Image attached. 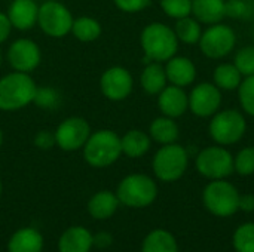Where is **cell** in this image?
<instances>
[{"mask_svg":"<svg viewBox=\"0 0 254 252\" xmlns=\"http://www.w3.org/2000/svg\"><path fill=\"white\" fill-rule=\"evenodd\" d=\"M150 137L159 144H173L179 138V126L171 117H158L150 125Z\"/></svg>","mask_w":254,"mask_h":252,"instance_id":"cell-25","label":"cell"},{"mask_svg":"<svg viewBox=\"0 0 254 252\" xmlns=\"http://www.w3.org/2000/svg\"><path fill=\"white\" fill-rule=\"evenodd\" d=\"M161 7L168 16L180 19L192 13V0H161Z\"/></svg>","mask_w":254,"mask_h":252,"instance_id":"cell-30","label":"cell"},{"mask_svg":"<svg viewBox=\"0 0 254 252\" xmlns=\"http://www.w3.org/2000/svg\"><path fill=\"white\" fill-rule=\"evenodd\" d=\"M234 169L240 175L254 174V147H246L237 154L234 160Z\"/></svg>","mask_w":254,"mask_h":252,"instance_id":"cell-32","label":"cell"},{"mask_svg":"<svg viewBox=\"0 0 254 252\" xmlns=\"http://www.w3.org/2000/svg\"><path fill=\"white\" fill-rule=\"evenodd\" d=\"M121 146H122V153H125L128 157H141L146 154L150 149V138L147 134L138 129L128 131L122 138H121Z\"/></svg>","mask_w":254,"mask_h":252,"instance_id":"cell-22","label":"cell"},{"mask_svg":"<svg viewBox=\"0 0 254 252\" xmlns=\"http://www.w3.org/2000/svg\"><path fill=\"white\" fill-rule=\"evenodd\" d=\"M214 82L216 86L226 91L237 89L243 82V74L234 64H220L214 70Z\"/></svg>","mask_w":254,"mask_h":252,"instance_id":"cell-26","label":"cell"},{"mask_svg":"<svg viewBox=\"0 0 254 252\" xmlns=\"http://www.w3.org/2000/svg\"><path fill=\"white\" fill-rule=\"evenodd\" d=\"M141 46L146 53L144 62L168 61L174 56L179 46L176 33L161 22L149 24L141 33Z\"/></svg>","mask_w":254,"mask_h":252,"instance_id":"cell-2","label":"cell"},{"mask_svg":"<svg viewBox=\"0 0 254 252\" xmlns=\"http://www.w3.org/2000/svg\"><path fill=\"white\" fill-rule=\"evenodd\" d=\"M234 247L237 252H254V224H243L237 229Z\"/></svg>","mask_w":254,"mask_h":252,"instance_id":"cell-29","label":"cell"},{"mask_svg":"<svg viewBox=\"0 0 254 252\" xmlns=\"http://www.w3.org/2000/svg\"><path fill=\"white\" fill-rule=\"evenodd\" d=\"M205 208L217 217H229L240 209V193L228 181L214 180L202 195Z\"/></svg>","mask_w":254,"mask_h":252,"instance_id":"cell-5","label":"cell"},{"mask_svg":"<svg viewBox=\"0 0 254 252\" xmlns=\"http://www.w3.org/2000/svg\"><path fill=\"white\" fill-rule=\"evenodd\" d=\"M71 31H73L74 37L80 42H94L101 34V25L94 18L82 16V18H77L76 21H73Z\"/></svg>","mask_w":254,"mask_h":252,"instance_id":"cell-27","label":"cell"},{"mask_svg":"<svg viewBox=\"0 0 254 252\" xmlns=\"http://www.w3.org/2000/svg\"><path fill=\"white\" fill-rule=\"evenodd\" d=\"M73 16L70 10L58 1H46L39 7L37 22L51 37H64L71 31Z\"/></svg>","mask_w":254,"mask_h":252,"instance_id":"cell-8","label":"cell"},{"mask_svg":"<svg viewBox=\"0 0 254 252\" xmlns=\"http://www.w3.org/2000/svg\"><path fill=\"white\" fill-rule=\"evenodd\" d=\"M247 10V6L243 0H229L225 3V16H232V18H241L244 16Z\"/></svg>","mask_w":254,"mask_h":252,"instance_id":"cell-36","label":"cell"},{"mask_svg":"<svg viewBox=\"0 0 254 252\" xmlns=\"http://www.w3.org/2000/svg\"><path fill=\"white\" fill-rule=\"evenodd\" d=\"M235 33L231 27L223 24L211 25L204 34H201L199 46L204 55L208 58H223L235 46Z\"/></svg>","mask_w":254,"mask_h":252,"instance_id":"cell-10","label":"cell"},{"mask_svg":"<svg viewBox=\"0 0 254 252\" xmlns=\"http://www.w3.org/2000/svg\"><path fill=\"white\" fill-rule=\"evenodd\" d=\"M158 104H159L161 111L167 117L173 119V117L182 116L186 111L189 105V98L180 86L171 85V86H165L159 92Z\"/></svg>","mask_w":254,"mask_h":252,"instance_id":"cell-15","label":"cell"},{"mask_svg":"<svg viewBox=\"0 0 254 252\" xmlns=\"http://www.w3.org/2000/svg\"><path fill=\"white\" fill-rule=\"evenodd\" d=\"M222 102L220 91L216 85L211 83H201L190 92L189 97V107L193 114L199 117H208L217 111Z\"/></svg>","mask_w":254,"mask_h":252,"instance_id":"cell-14","label":"cell"},{"mask_svg":"<svg viewBox=\"0 0 254 252\" xmlns=\"http://www.w3.org/2000/svg\"><path fill=\"white\" fill-rule=\"evenodd\" d=\"M247 123L244 116L237 110H225L214 116L210 123V134L219 144L229 146L240 141L246 132Z\"/></svg>","mask_w":254,"mask_h":252,"instance_id":"cell-7","label":"cell"},{"mask_svg":"<svg viewBox=\"0 0 254 252\" xmlns=\"http://www.w3.org/2000/svg\"><path fill=\"white\" fill-rule=\"evenodd\" d=\"M91 135L88 122L82 117H68L55 131L57 146L65 151H74L82 149Z\"/></svg>","mask_w":254,"mask_h":252,"instance_id":"cell-11","label":"cell"},{"mask_svg":"<svg viewBox=\"0 0 254 252\" xmlns=\"http://www.w3.org/2000/svg\"><path fill=\"white\" fill-rule=\"evenodd\" d=\"M158 195L155 181L143 174H132L125 177L118 187V199L129 208H144L153 203Z\"/></svg>","mask_w":254,"mask_h":252,"instance_id":"cell-4","label":"cell"},{"mask_svg":"<svg viewBox=\"0 0 254 252\" xmlns=\"http://www.w3.org/2000/svg\"><path fill=\"white\" fill-rule=\"evenodd\" d=\"M240 89V102L246 113L254 116V76H249L241 85Z\"/></svg>","mask_w":254,"mask_h":252,"instance_id":"cell-33","label":"cell"},{"mask_svg":"<svg viewBox=\"0 0 254 252\" xmlns=\"http://www.w3.org/2000/svg\"><path fill=\"white\" fill-rule=\"evenodd\" d=\"M36 83L21 71L10 73L0 79V110L15 111L33 102L36 95Z\"/></svg>","mask_w":254,"mask_h":252,"instance_id":"cell-1","label":"cell"},{"mask_svg":"<svg viewBox=\"0 0 254 252\" xmlns=\"http://www.w3.org/2000/svg\"><path fill=\"white\" fill-rule=\"evenodd\" d=\"M240 209H243V211H246V212H252V211H254L253 195H244V196H240Z\"/></svg>","mask_w":254,"mask_h":252,"instance_id":"cell-40","label":"cell"},{"mask_svg":"<svg viewBox=\"0 0 254 252\" xmlns=\"http://www.w3.org/2000/svg\"><path fill=\"white\" fill-rule=\"evenodd\" d=\"M7 59L15 71L30 73L40 64V49L28 39H19L10 45Z\"/></svg>","mask_w":254,"mask_h":252,"instance_id":"cell-13","label":"cell"},{"mask_svg":"<svg viewBox=\"0 0 254 252\" xmlns=\"http://www.w3.org/2000/svg\"><path fill=\"white\" fill-rule=\"evenodd\" d=\"M165 74H167V80H170L176 86L183 88V86L190 85L195 80L196 68L189 58L173 56L168 59Z\"/></svg>","mask_w":254,"mask_h":252,"instance_id":"cell-18","label":"cell"},{"mask_svg":"<svg viewBox=\"0 0 254 252\" xmlns=\"http://www.w3.org/2000/svg\"><path fill=\"white\" fill-rule=\"evenodd\" d=\"M10 30H12V24H10L7 13L0 12V43H3L9 37Z\"/></svg>","mask_w":254,"mask_h":252,"instance_id":"cell-38","label":"cell"},{"mask_svg":"<svg viewBox=\"0 0 254 252\" xmlns=\"http://www.w3.org/2000/svg\"><path fill=\"white\" fill-rule=\"evenodd\" d=\"M33 102H36L39 107H43V108H52L58 102V95L52 89H46V88L36 89Z\"/></svg>","mask_w":254,"mask_h":252,"instance_id":"cell-34","label":"cell"},{"mask_svg":"<svg viewBox=\"0 0 254 252\" xmlns=\"http://www.w3.org/2000/svg\"><path fill=\"white\" fill-rule=\"evenodd\" d=\"M43 238L42 235L31 227L19 229L12 235L7 244L9 252H42Z\"/></svg>","mask_w":254,"mask_h":252,"instance_id":"cell-19","label":"cell"},{"mask_svg":"<svg viewBox=\"0 0 254 252\" xmlns=\"http://www.w3.org/2000/svg\"><path fill=\"white\" fill-rule=\"evenodd\" d=\"M37 15L39 7L34 0H15L7 10L12 27L22 31L33 28V25L37 22Z\"/></svg>","mask_w":254,"mask_h":252,"instance_id":"cell-16","label":"cell"},{"mask_svg":"<svg viewBox=\"0 0 254 252\" xmlns=\"http://www.w3.org/2000/svg\"><path fill=\"white\" fill-rule=\"evenodd\" d=\"M0 195H1V181H0Z\"/></svg>","mask_w":254,"mask_h":252,"instance_id":"cell-42","label":"cell"},{"mask_svg":"<svg viewBox=\"0 0 254 252\" xmlns=\"http://www.w3.org/2000/svg\"><path fill=\"white\" fill-rule=\"evenodd\" d=\"M141 252H179V247L170 232L158 229L144 238Z\"/></svg>","mask_w":254,"mask_h":252,"instance_id":"cell-23","label":"cell"},{"mask_svg":"<svg viewBox=\"0 0 254 252\" xmlns=\"http://www.w3.org/2000/svg\"><path fill=\"white\" fill-rule=\"evenodd\" d=\"M188 151L179 144H165L158 150L153 159L155 175L167 183L182 178L188 168Z\"/></svg>","mask_w":254,"mask_h":252,"instance_id":"cell-6","label":"cell"},{"mask_svg":"<svg viewBox=\"0 0 254 252\" xmlns=\"http://www.w3.org/2000/svg\"><path fill=\"white\" fill-rule=\"evenodd\" d=\"M0 64H1V53H0Z\"/></svg>","mask_w":254,"mask_h":252,"instance_id":"cell-43","label":"cell"},{"mask_svg":"<svg viewBox=\"0 0 254 252\" xmlns=\"http://www.w3.org/2000/svg\"><path fill=\"white\" fill-rule=\"evenodd\" d=\"M177 39H180L182 42L188 43V45H193L196 42H199L201 39V27L198 24L196 19H192L189 16L180 18L176 24V30H174Z\"/></svg>","mask_w":254,"mask_h":252,"instance_id":"cell-28","label":"cell"},{"mask_svg":"<svg viewBox=\"0 0 254 252\" xmlns=\"http://www.w3.org/2000/svg\"><path fill=\"white\" fill-rule=\"evenodd\" d=\"M112 242H113V238L107 232H100V233H97L94 236V245L97 248H101V250L103 248H109L112 245Z\"/></svg>","mask_w":254,"mask_h":252,"instance_id":"cell-39","label":"cell"},{"mask_svg":"<svg viewBox=\"0 0 254 252\" xmlns=\"http://www.w3.org/2000/svg\"><path fill=\"white\" fill-rule=\"evenodd\" d=\"M234 65L243 76H254V46H246L240 49L235 55Z\"/></svg>","mask_w":254,"mask_h":252,"instance_id":"cell-31","label":"cell"},{"mask_svg":"<svg viewBox=\"0 0 254 252\" xmlns=\"http://www.w3.org/2000/svg\"><path fill=\"white\" fill-rule=\"evenodd\" d=\"M122 154L121 138L116 132L109 129L97 131L89 135L83 146L85 160L94 168H106L115 163Z\"/></svg>","mask_w":254,"mask_h":252,"instance_id":"cell-3","label":"cell"},{"mask_svg":"<svg viewBox=\"0 0 254 252\" xmlns=\"http://www.w3.org/2000/svg\"><path fill=\"white\" fill-rule=\"evenodd\" d=\"M196 169L211 180H223L234 171L231 153L222 147H208L196 156Z\"/></svg>","mask_w":254,"mask_h":252,"instance_id":"cell-9","label":"cell"},{"mask_svg":"<svg viewBox=\"0 0 254 252\" xmlns=\"http://www.w3.org/2000/svg\"><path fill=\"white\" fill-rule=\"evenodd\" d=\"M101 92L112 101L125 100L132 91L131 73L122 67H112L106 70L100 80Z\"/></svg>","mask_w":254,"mask_h":252,"instance_id":"cell-12","label":"cell"},{"mask_svg":"<svg viewBox=\"0 0 254 252\" xmlns=\"http://www.w3.org/2000/svg\"><path fill=\"white\" fill-rule=\"evenodd\" d=\"M119 206V199L112 192H98L88 202V211L92 218L107 220L110 218Z\"/></svg>","mask_w":254,"mask_h":252,"instance_id":"cell-20","label":"cell"},{"mask_svg":"<svg viewBox=\"0 0 254 252\" xmlns=\"http://www.w3.org/2000/svg\"><path fill=\"white\" fill-rule=\"evenodd\" d=\"M94 247V236L83 227L67 229L58 242L60 252H89Z\"/></svg>","mask_w":254,"mask_h":252,"instance_id":"cell-17","label":"cell"},{"mask_svg":"<svg viewBox=\"0 0 254 252\" xmlns=\"http://www.w3.org/2000/svg\"><path fill=\"white\" fill-rule=\"evenodd\" d=\"M34 144H36L37 147L43 149V150L51 149L52 146L57 144V141H55V132L52 134V132H49V131H40V132L36 135V138H34Z\"/></svg>","mask_w":254,"mask_h":252,"instance_id":"cell-37","label":"cell"},{"mask_svg":"<svg viewBox=\"0 0 254 252\" xmlns=\"http://www.w3.org/2000/svg\"><path fill=\"white\" fill-rule=\"evenodd\" d=\"M1 143H3V134H1V129H0V146H1Z\"/></svg>","mask_w":254,"mask_h":252,"instance_id":"cell-41","label":"cell"},{"mask_svg":"<svg viewBox=\"0 0 254 252\" xmlns=\"http://www.w3.org/2000/svg\"><path fill=\"white\" fill-rule=\"evenodd\" d=\"M141 86L143 89L150 94V95H156L159 94L165 85H167V74H165V68L159 64V62H150L147 64V67L143 70L141 73Z\"/></svg>","mask_w":254,"mask_h":252,"instance_id":"cell-24","label":"cell"},{"mask_svg":"<svg viewBox=\"0 0 254 252\" xmlns=\"http://www.w3.org/2000/svg\"><path fill=\"white\" fill-rule=\"evenodd\" d=\"M113 1L124 12H138L150 4V0H113Z\"/></svg>","mask_w":254,"mask_h":252,"instance_id":"cell-35","label":"cell"},{"mask_svg":"<svg viewBox=\"0 0 254 252\" xmlns=\"http://www.w3.org/2000/svg\"><path fill=\"white\" fill-rule=\"evenodd\" d=\"M192 13L199 22L217 24L225 16V0H192Z\"/></svg>","mask_w":254,"mask_h":252,"instance_id":"cell-21","label":"cell"}]
</instances>
